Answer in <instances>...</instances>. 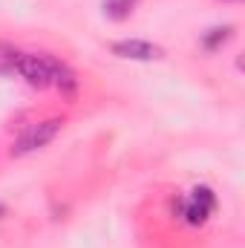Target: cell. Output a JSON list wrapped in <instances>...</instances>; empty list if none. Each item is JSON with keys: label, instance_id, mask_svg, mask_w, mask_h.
Returning <instances> with one entry per match:
<instances>
[{"label": "cell", "instance_id": "6da1fadb", "mask_svg": "<svg viewBox=\"0 0 245 248\" xmlns=\"http://www.w3.org/2000/svg\"><path fill=\"white\" fill-rule=\"evenodd\" d=\"M12 66L20 78H26L32 87H49L52 84V58L49 55H15Z\"/></svg>", "mask_w": 245, "mask_h": 248}, {"label": "cell", "instance_id": "8992f818", "mask_svg": "<svg viewBox=\"0 0 245 248\" xmlns=\"http://www.w3.org/2000/svg\"><path fill=\"white\" fill-rule=\"evenodd\" d=\"M130 9H133V0H107V3H104V12H107L110 17H116V20L127 17Z\"/></svg>", "mask_w": 245, "mask_h": 248}, {"label": "cell", "instance_id": "ba28073f", "mask_svg": "<svg viewBox=\"0 0 245 248\" xmlns=\"http://www.w3.org/2000/svg\"><path fill=\"white\" fill-rule=\"evenodd\" d=\"M0 214H3V205H0Z\"/></svg>", "mask_w": 245, "mask_h": 248}, {"label": "cell", "instance_id": "7a4b0ae2", "mask_svg": "<svg viewBox=\"0 0 245 248\" xmlns=\"http://www.w3.org/2000/svg\"><path fill=\"white\" fill-rule=\"evenodd\" d=\"M61 119H46V122H38L32 124L17 141H15V147H12V156H23V153H32V150H38V147H44V144H49L58 133H61Z\"/></svg>", "mask_w": 245, "mask_h": 248}, {"label": "cell", "instance_id": "52a82bcc", "mask_svg": "<svg viewBox=\"0 0 245 248\" xmlns=\"http://www.w3.org/2000/svg\"><path fill=\"white\" fill-rule=\"evenodd\" d=\"M190 202H196V205H199V208H205L208 214H211V211H214V205H216V199H214V193H211L208 187H196Z\"/></svg>", "mask_w": 245, "mask_h": 248}, {"label": "cell", "instance_id": "277c9868", "mask_svg": "<svg viewBox=\"0 0 245 248\" xmlns=\"http://www.w3.org/2000/svg\"><path fill=\"white\" fill-rule=\"evenodd\" d=\"M52 84L61 90V93H72L75 87H78V78L72 75V69L61 63L58 58H52Z\"/></svg>", "mask_w": 245, "mask_h": 248}, {"label": "cell", "instance_id": "5b68a950", "mask_svg": "<svg viewBox=\"0 0 245 248\" xmlns=\"http://www.w3.org/2000/svg\"><path fill=\"white\" fill-rule=\"evenodd\" d=\"M231 38V26H216V29H211L205 38H202V46L205 49H216L219 44H225Z\"/></svg>", "mask_w": 245, "mask_h": 248}, {"label": "cell", "instance_id": "3957f363", "mask_svg": "<svg viewBox=\"0 0 245 248\" xmlns=\"http://www.w3.org/2000/svg\"><path fill=\"white\" fill-rule=\"evenodd\" d=\"M113 52L119 55V58H130V61H153V58H159L162 55V49L159 46H153L150 41H116L113 44Z\"/></svg>", "mask_w": 245, "mask_h": 248}]
</instances>
